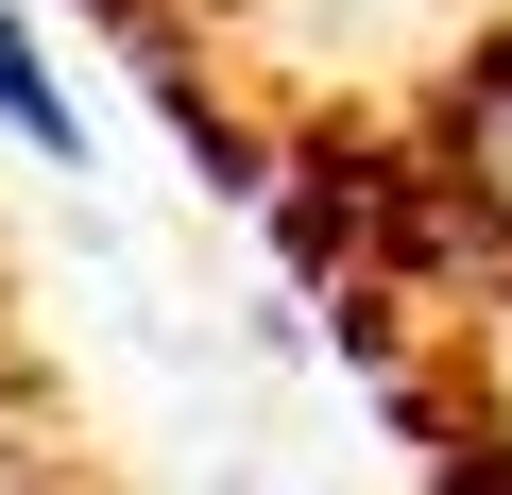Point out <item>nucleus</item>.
<instances>
[{"label":"nucleus","instance_id":"obj_1","mask_svg":"<svg viewBox=\"0 0 512 495\" xmlns=\"http://www.w3.org/2000/svg\"><path fill=\"white\" fill-rule=\"evenodd\" d=\"M444 188H461L478 222H512V52H478V69L444 86Z\"/></svg>","mask_w":512,"mask_h":495},{"label":"nucleus","instance_id":"obj_2","mask_svg":"<svg viewBox=\"0 0 512 495\" xmlns=\"http://www.w3.org/2000/svg\"><path fill=\"white\" fill-rule=\"evenodd\" d=\"M0 137L18 154H52V171H86V103H69V69L35 52V18L0 0Z\"/></svg>","mask_w":512,"mask_h":495},{"label":"nucleus","instance_id":"obj_3","mask_svg":"<svg viewBox=\"0 0 512 495\" xmlns=\"http://www.w3.org/2000/svg\"><path fill=\"white\" fill-rule=\"evenodd\" d=\"M444 495H512V461H444Z\"/></svg>","mask_w":512,"mask_h":495}]
</instances>
